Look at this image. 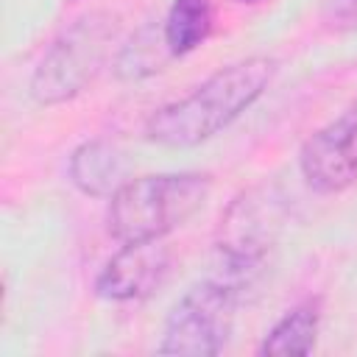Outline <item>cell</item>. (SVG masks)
Returning a JSON list of instances; mask_svg holds the SVG:
<instances>
[{
	"label": "cell",
	"instance_id": "obj_13",
	"mask_svg": "<svg viewBox=\"0 0 357 357\" xmlns=\"http://www.w3.org/2000/svg\"><path fill=\"white\" fill-rule=\"evenodd\" d=\"M70 3H75V0H70Z\"/></svg>",
	"mask_w": 357,
	"mask_h": 357
},
{
	"label": "cell",
	"instance_id": "obj_4",
	"mask_svg": "<svg viewBox=\"0 0 357 357\" xmlns=\"http://www.w3.org/2000/svg\"><path fill=\"white\" fill-rule=\"evenodd\" d=\"M243 290L245 284L220 271L195 282L167 312L156 351L176 357H212L223 351Z\"/></svg>",
	"mask_w": 357,
	"mask_h": 357
},
{
	"label": "cell",
	"instance_id": "obj_10",
	"mask_svg": "<svg viewBox=\"0 0 357 357\" xmlns=\"http://www.w3.org/2000/svg\"><path fill=\"white\" fill-rule=\"evenodd\" d=\"M212 31V0H173L162 39L170 56H187L206 42Z\"/></svg>",
	"mask_w": 357,
	"mask_h": 357
},
{
	"label": "cell",
	"instance_id": "obj_7",
	"mask_svg": "<svg viewBox=\"0 0 357 357\" xmlns=\"http://www.w3.org/2000/svg\"><path fill=\"white\" fill-rule=\"evenodd\" d=\"M170 271V251L162 240L123 243V248L109 257L95 279V293L106 301H137L151 296Z\"/></svg>",
	"mask_w": 357,
	"mask_h": 357
},
{
	"label": "cell",
	"instance_id": "obj_2",
	"mask_svg": "<svg viewBox=\"0 0 357 357\" xmlns=\"http://www.w3.org/2000/svg\"><path fill=\"white\" fill-rule=\"evenodd\" d=\"M209 190L204 173H151L123 181L106 209L109 234L120 245L162 240L204 206Z\"/></svg>",
	"mask_w": 357,
	"mask_h": 357
},
{
	"label": "cell",
	"instance_id": "obj_11",
	"mask_svg": "<svg viewBox=\"0 0 357 357\" xmlns=\"http://www.w3.org/2000/svg\"><path fill=\"white\" fill-rule=\"evenodd\" d=\"M324 22L332 31H357V0H329Z\"/></svg>",
	"mask_w": 357,
	"mask_h": 357
},
{
	"label": "cell",
	"instance_id": "obj_1",
	"mask_svg": "<svg viewBox=\"0 0 357 357\" xmlns=\"http://www.w3.org/2000/svg\"><path fill=\"white\" fill-rule=\"evenodd\" d=\"M273 73L276 61L268 56H248L226 64L187 98L159 106L145 123V137L165 148L201 145L251 109L268 89Z\"/></svg>",
	"mask_w": 357,
	"mask_h": 357
},
{
	"label": "cell",
	"instance_id": "obj_9",
	"mask_svg": "<svg viewBox=\"0 0 357 357\" xmlns=\"http://www.w3.org/2000/svg\"><path fill=\"white\" fill-rule=\"evenodd\" d=\"M318 324H321V310L318 301H304L287 310L262 337L259 354L271 357H284V354H310L315 349L318 337Z\"/></svg>",
	"mask_w": 357,
	"mask_h": 357
},
{
	"label": "cell",
	"instance_id": "obj_3",
	"mask_svg": "<svg viewBox=\"0 0 357 357\" xmlns=\"http://www.w3.org/2000/svg\"><path fill=\"white\" fill-rule=\"evenodd\" d=\"M117 20L106 11H92L67 25L39 59L31 75V98L39 106H56L81 95L103 70Z\"/></svg>",
	"mask_w": 357,
	"mask_h": 357
},
{
	"label": "cell",
	"instance_id": "obj_12",
	"mask_svg": "<svg viewBox=\"0 0 357 357\" xmlns=\"http://www.w3.org/2000/svg\"><path fill=\"white\" fill-rule=\"evenodd\" d=\"M240 3H259V0H240Z\"/></svg>",
	"mask_w": 357,
	"mask_h": 357
},
{
	"label": "cell",
	"instance_id": "obj_8",
	"mask_svg": "<svg viewBox=\"0 0 357 357\" xmlns=\"http://www.w3.org/2000/svg\"><path fill=\"white\" fill-rule=\"evenodd\" d=\"M70 181L89 198H112L126 181L123 153L106 139L81 142L67 165Z\"/></svg>",
	"mask_w": 357,
	"mask_h": 357
},
{
	"label": "cell",
	"instance_id": "obj_5",
	"mask_svg": "<svg viewBox=\"0 0 357 357\" xmlns=\"http://www.w3.org/2000/svg\"><path fill=\"white\" fill-rule=\"evenodd\" d=\"M276 198L259 195L257 190H248L240 198H234L226 215L220 218V231L215 243V271L248 287L257 271L262 268V259L276 237Z\"/></svg>",
	"mask_w": 357,
	"mask_h": 357
},
{
	"label": "cell",
	"instance_id": "obj_6",
	"mask_svg": "<svg viewBox=\"0 0 357 357\" xmlns=\"http://www.w3.org/2000/svg\"><path fill=\"white\" fill-rule=\"evenodd\" d=\"M298 167L304 181L321 195L343 192L357 181V103L307 137Z\"/></svg>",
	"mask_w": 357,
	"mask_h": 357
}]
</instances>
